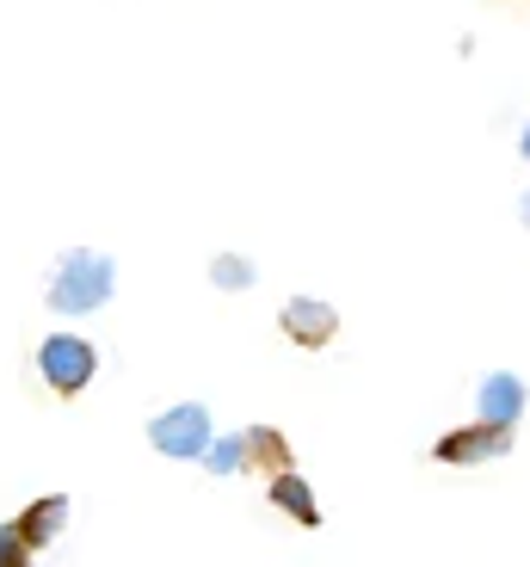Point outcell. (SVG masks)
Instances as JSON below:
<instances>
[{"instance_id":"3","label":"cell","mask_w":530,"mask_h":567,"mask_svg":"<svg viewBox=\"0 0 530 567\" xmlns=\"http://www.w3.org/2000/svg\"><path fill=\"white\" fill-rule=\"evenodd\" d=\"M148 444H155L160 456H179V463H191L198 456L204 463V451H210V413L198 408V401H179V408H167V413H155L148 420Z\"/></svg>"},{"instance_id":"4","label":"cell","mask_w":530,"mask_h":567,"mask_svg":"<svg viewBox=\"0 0 530 567\" xmlns=\"http://www.w3.org/2000/svg\"><path fill=\"white\" fill-rule=\"evenodd\" d=\"M512 432L518 425H488V420H475V425H457V432H445V439L432 444V456L450 468H475V463H500L506 451H512Z\"/></svg>"},{"instance_id":"2","label":"cell","mask_w":530,"mask_h":567,"mask_svg":"<svg viewBox=\"0 0 530 567\" xmlns=\"http://www.w3.org/2000/svg\"><path fill=\"white\" fill-rule=\"evenodd\" d=\"M93 370H100V352H93V340H81V333H50V340L38 346V377L50 395L74 401L86 383H93Z\"/></svg>"},{"instance_id":"5","label":"cell","mask_w":530,"mask_h":567,"mask_svg":"<svg viewBox=\"0 0 530 567\" xmlns=\"http://www.w3.org/2000/svg\"><path fill=\"white\" fill-rule=\"evenodd\" d=\"M278 327H284V340L302 346V352H321V346H333V333H340V309L321 297H290L284 315H278Z\"/></svg>"},{"instance_id":"9","label":"cell","mask_w":530,"mask_h":567,"mask_svg":"<svg viewBox=\"0 0 530 567\" xmlns=\"http://www.w3.org/2000/svg\"><path fill=\"white\" fill-rule=\"evenodd\" d=\"M247 451H253V468H266V475H284L290 468V444L278 425H247Z\"/></svg>"},{"instance_id":"8","label":"cell","mask_w":530,"mask_h":567,"mask_svg":"<svg viewBox=\"0 0 530 567\" xmlns=\"http://www.w3.org/2000/svg\"><path fill=\"white\" fill-rule=\"evenodd\" d=\"M62 525H69V494H43L38 506L19 512V530H25L31 549H43V543H56Z\"/></svg>"},{"instance_id":"14","label":"cell","mask_w":530,"mask_h":567,"mask_svg":"<svg viewBox=\"0 0 530 567\" xmlns=\"http://www.w3.org/2000/svg\"><path fill=\"white\" fill-rule=\"evenodd\" d=\"M518 216H524V228H530V192H524V198H518Z\"/></svg>"},{"instance_id":"6","label":"cell","mask_w":530,"mask_h":567,"mask_svg":"<svg viewBox=\"0 0 530 567\" xmlns=\"http://www.w3.org/2000/svg\"><path fill=\"white\" fill-rule=\"evenodd\" d=\"M518 413H524V383H518L512 370H493V377H481L475 420H488V425H518Z\"/></svg>"},{"instance_id":"1","label":"cell","mask_w":530,"mask_h":567,"mask_svg":"<svg viewBox=\"0 0 530 567\" xmlns=\"http://www.w3.org/2000/svg\"><path fill=\"white\" fill-rule=\"evenodd\" d=\"M112 284H117L112 259L93 254V247H74V254H62L56 271H50V309L56 315H93V309H105Z\"/></svg>"},{"instance_id":"13","label":"cell","mask_w":530,"mask_h":567,"mask_svg":"<svg viewBox=\"0 0 530 567\" xmlns=\"http://www.w3.org/2000/svg\"><path fill=\"white\" fill-rule=\"evenodd\" d=\"M518 155L530 161V117H524V136H518Z\"/></svg>"},{"instance_id":"7","label":"cell","mask_w":530,"mask_h":567,"mask_svg":"<svg viewBox=\"0 0 530 567\" xmlns=\"http://www.w3.org/2000/svg\"><path fill=\"white\" fill-rule=\"evenodd\" d=\"M266 499H272L284 518H297L302 530H315L321 525V506H315V487L302 482L297 468H284V475H272V487H266Z\"/></svg>"},{"instance_id":"10","label":"cell","mask_w":530,"mask_h":567,"mask_svg":"<svg viewBox=\"0 0 530 567\" xmlns=\"http://www.w3.org/2000/svg\"><path fill=\"white\" fill-rule=\"evenodd\" d=\"M247 463H253V451H247V432H235V439H216L210 451H204V468H210V475H241Z\"/></svg>"},{"instance_id":"11","label":"cell","mask_w":530,"mask_h":567,"mask_svg":"<svg viewBox=\"0 0 530 567\" xmlns=\"http://www.w3.org/2000/svg\"><path fill=\"white\" fill-rule=\"evenodd\" d=\"M210 284L216 290H247V284H253V266H247L241 254H216L210 259Z\"/></svg>"},{"instance_id":"12","label":"cell","mask_w":530,"mask_h":567,"mask_svg":"<svg viewBox=\"0 0 530 567\" xmlns=\"http://www.w3.org/2000/svg\"><path fill=\"white\" fill-rule=\"evenodd\" d=\"M31 543H25V530H19V518L13 525H0V567H31Z\"/></svg>"}]
</instances>
